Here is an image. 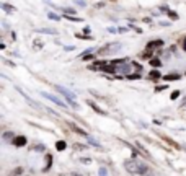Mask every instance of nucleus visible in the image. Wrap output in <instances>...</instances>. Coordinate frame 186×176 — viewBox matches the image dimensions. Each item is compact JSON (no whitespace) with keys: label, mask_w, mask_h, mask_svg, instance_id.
<instances>
[{"label":"nucleus","mask_w":186,"mask_h":176,"mask_svg":"<svg viewBox=\"0 0 186 176\" xmlns=\"http://www.w3.org/2000/svg\"><path fill=\"white\" fill-rule=\"evenodd\" d=\"M124 168H126L127 173L131 174H144L145 171H147V165L142 162H139V160H126L124 162Z\"/></svg>","instance_id":"nucleus-1"},{"label":"nucleus","mask_w":186,"mask_h":176,"mask_svg":"<svg viewBox=\"0 0 186 176\" xmlns=\"http://www.w3.org/2000/svg\"><path fill=\"white\" fill-rule=\"evenodd\" d=\"M41 95H43V96H44V98H47V99H51V101H52V103H56V105H59V106H62V108H64V106H66V103H64V101H60V99H59L57 96H54V95H49V93H41Z\"/></svg>","instance_id":"nucleus-2"},{"label":"nucleus","mask_w":186,"mask_h":176,"mask_svg":"<svg viewBox=\"0 0 186 176\" xmlns=\"http://www.w3.org/2000/svg\"><path fill=\"white\" fill-rule=\"evenodd\" d=\"M13 145L15 147H25L26 145V137L25 135H17L13 139Z\"/></svg>","instance_id":"nucleus-3"},{"label":"nucleus","mask_w":186,"mask_h":176,"mask_svg":"<svg viewBox=\"0 0 186 176\" xmlns=\"http://www.w3.org/2000/svg\"><path fill=\"white\" fill-rule=\"evenodd\" d=\"M163 46V41L162 39H157V41H150L145 46V49H149V51H153V49H157V47H162Z\"/></svg>","instance_id":"nucleus-4"},{"label":"nucleus","mask_w":186,"mask_h":176,"mask_svg":"<svg viewBox=\"0 0 186 176\" xmlns=\"http://www.w3.org/2000/svg\"><path fill=\"white\" fill-rule=\"evenodd\" d=\"M56 90H57L59 93H62L64 96H69V98H75V95L72 93L70 90H66V88H64V86H59V85H57V86H56Z\"/></svg>","instance_id":"nucleus-5"},{"label":"nucleus","mask_w":186,"mask_h":176,"mask_svg":"<svg viewBox=\"0 0 186 176\" xmlns=\"http://www.w3.org/2000/svg\"><path fill=\"white\" fill-rule=\"evenodd\" d=\"M104 65H106V61H96V62H93L90 65V69L91 70H101Z\"/></svg>","instance_id":"nucleus-6"},{"label":"nucleus","mask_w":186,"mask_h":176,"mask_svg":"<svg viewBox=\"0 0 186 176\" xmlns=\"http://www.w3.org/2000/svg\"><path fill=\"white\" fill-rule=\"evenodd\" d=\"M101 70L106 72V74H116V72H118V67H114V64H111V65H108V64H106Z\"/></svg>","instance_id":"nucleus-7"},{"label":"nucleus","mask_w":186,"mask_h":176,"mask_svg":"<svg viewBox=\"0 0 186 176\" xmlns=\"http://www.w3.org/2000/svg\"><path fill=\"white\" fill-rule=\"evenodd\" d=\"M70 127H72V130H75V132H77V134H80V135H83V137H88V134H87V132H85L83 129H80V127H79V126H75V124H74V122H70Z\"/></svg>","instance_id":"nucleus-8"},{"label":"nucleus","mask_w":186,"mask_h":176,"mask_svg":"<svg viewBox=\"0 0 186 176\" xmlns=\"http://www.w3.org/2000/svg\"><path fill=\"white\" fill-rule=\"evenodd\" d=\"M162 137H163V140H165V142H168L170 145H173V147H175L176 150H181V149H183V147H181L180 143H176L175 140H172V139H170V137H165V135H162Z\"/></svg>","instance_id":"nucleus-9"},{"label":"nucleus","mask_w":186,"mask_h":176,"mask_svg":"<svg viewBox=\"0 0 186 176\" xmlns=\"http://www.w3.org/2000/svg\"><path fill=\"white\" fill-rule=\"evenodd\" d=\"M87 105H88V106H91V108H93V111H96L98 114H104V111H103V109H100V108L96 106V103H93L91 99H88V101H87Z\"/></svg>","instance_id":"nucleus-10"},{"label":"nucleus","mask_w":186,"mask_h":176,"mask_svg":"<svg viewBox=\"0 0 186 176\" xmlns=\"http://www.w3.org/2000/svg\"><path fill=\"white\" fill-rule=\"evenodd\" d=\"M149 78H150V80H159V78H162V74H160L159 70H150Z\"/></svg>","instance_id":"nucleus-11"},{"label":"nucleus","mask_w":186,"mask_h":176,"mask_svg":"<svg viewBox=\"0 0 186 176\" xmlns=\"http://www.w3.org/2000/svg\"><path fill=\"white\" fill-rule=\"evenodd\" d=\"M56 149H57L59 152H64V150L67 149V143L64 142V140H57V142H56Z\"/></svg>","instance_id":"nucleus-12"},{"label":"nucleus","mask_w":186,"mask_h":176,"mask_svg":"<svg viewBox=\"0 0 186 176\" xmlns=\"http://www.w3.org/2000/svg\"><path fill=\"white\" fill-rule=\"evenodd\" d=\"M52 160H54V158H52V155H46V166L43 168L44 171H47V170L51 168V165H52Z\"/></svg>","instance_id":"nucleus-13"},{"label":"nucleus","mask_w":186,"mask_h":176,"mask_svg":"<svg viewBox=\"0 0 186 176\" xmlns=\"http://www.w3.org/2000/svg\"><path fill=\"white\" fill-rule=\"evenodd\" d=\"M163 80H167V82H172V80H180V75L178 74H168V75H165Z\"/></svg>","instance_id":"nucleus-14"},{"label":"nucleus","mask_w":186,"mask_h":176,"mask_svg":"<svg viewBox=\"0 0 186 176\" xmlns=\"http://www.w3.org/2000/svg\"><path fill=\"white\" fill-rule=\"evenodd\" d=\"M0 7H2L7 13H13L15 11V7H10V5H7V3H0Z\"/></svg>","instance_id":"nucleus-15"},{"label":"nucleus","mask_w":186,"mask_h":176,"mask_svg":"<svg viewBox=\"0 0 186 176\" xmlns=\"http://www.w3.org/2000/svg\"><path fill=\"white\" fill-rule=\"evenodd\" d=\"M168 17H170V20H173V21H176V20L180 18V17H178V13H176V11H173V10H168Z\"/></svg>","instance_id":"nucleus-16"},{"label":"nucleus","mask_w":186,"mask_h":176,"mask_svg":"<svg viewBox=\"0 0 186 176\" xmlns=\"http://www.w3.org/2000/svg\"><path fill=\"white\" fill-rule=\"evenodd\" d=\"M142 59H149L150 61V57H152V51H149V49H145L144 52H142V55H140Z\"/></svg>","instance_id":"nucleus-17"},{"label":"nucleus","mask_w":186,"mask_h":176,"mask_svg":"<svg viewBox=\"0 0 186 176\" xmlns=\"http://www.w3.org/2000/svg\"><path fill=\"white\" fill-rule=\"evenodd\" d=\"M150 65H152V67H160L162 62L159 61V59H150Z\"/></svg>","instance_id":"nucleus-18"},{"label":"nucleus","mask_w":186,"mask_h":176,"mask_svg":"<svg viewBox=\"0 0 186 176\" xmlns=\"http://www.w3.org/2000/svg\"><path fill=\"white\" fill-rule=\"evenodd\" d=\"M23 173V168H15L13 171H11V174L13 176H18V174H21Z\"/></svg>","instance_id":"nucleus-19"},{"label":"nucleus","mask_w":186,"mask_h":176,"mask_svg":"<svg viewBox=\"0 0 186 176\" xmlns=\"http://www.w3.org/2000/svg\"><path fill=\"white\" fill-rule=\"evenodd\" d=\"M47 17H49L51 20H56V21H59V20H60V17H57V15L52 13V11H49V15H47Z\"/></svg>","instance_id":"nucleus-20"},{"label":"nucleus","mask_w":186,"mask_h":176,"mask_svg":"<svg viewBox=\"0 0 186 176\" xmlns=\"http://www.w3.org/2000/svg\"><path fill=\"white\" fill-rule=\"evenodd\" d=\"M127 78H129V80H139V78H140V75H137V74H129V75H127Z\"/></svg>","instance_id":"nucleus-21"},{"label":"nucleus","mask_w":186,"mask_h":176,"mask_svg":"<svg viewBox=\"0 0 186 176\" xmlns=\"http://www.w3.org/2000/svg\"><path fill=\"white\" fill-rule=\"evenodd\" d=\"M75 38H80V39H90V36H85V34L77 33V34H75Z\"/></svg>","instance_id":"nucleus-22"},{"label":"nucleus","mask_w":186,"mask_h":176,"mask_svg":"<svg viewBox=\"0 0 186 176\" xmlns=\"http://www.w3.org/2000/svg\"><path fill=\"white\" fill-rule=\"evenodd\" d=\"M83 61H95V55H83Z\"/></svg>","instance_id":"nucleus-23"},{"label":"nucleus","mask_w":186,"mask_h":176,"mask_svg":"<svg viewBox=\"0 0 186 176\" xmlns=\"http://www.w3.org/2000/svg\"><path fill=\"white\" fill-rule=\"evenodd\" d=\"M178 96H180V91H178V90H175V91H173V93H172V99H176Z\"/></svg>","instance_id":"nucleus-24"},{"label":"nucleus","mask_w":186,"mask_h":176,"mask_svg":"<svg viewBox=\"0 0 186 176\" xmlns=\"http://www.w3.org/2000/svg\"><path fill=\"white\" fill-rule=\"evenodd\" d=\"M88 142H90V143H91V145H95V147H100V143H98V142H96V140H93V139H91V137H88Z\"/></svg>","instance_id":"nucleus-25"},{"label":"nucleus","mask_w":186,"mask_h":176,"mask_svg":"<svg viewBox=\"0 0 186 176\" xmlns=\"http://www.w3.org/2000/svg\"><path fill=\"white\" fill-rule=\"evenodd\" d=\"M67 20H70V21H82V18H75V17H66Z\"/></svg>","instance_id":"nucleus-26"},{"label":"nucleus","mask_w":186,"mask_h":176,"mask_svg":"<svg viewBox=\"0 0 186 176\" xmlns=\"http://www.w3.org/2000/svg\"><path fill=\"white\" fill-rule=\"evenodd\" d=\"M100 176H106V170L104 168H100Z\"/></svg>","instance_id":"nucleus-27"},{"label":"nucleus","mask_w":186,"mask_h":176,"mask_svg":"<svg viewBox=\"0 0 186 176\" xmlns=\"http://www.w3.org/2000/svg\"><path fill=\"white\" fill-rule=\"evenodd\" d=\"M181 46H183V51H186V36L183 38V41H181Z\"/></svg>","instance_id":"nucleus-28"},{"label":"nucleus","mask_w":186,"mask_h":176,"mask_svg":"<svg viewBox=\"0 0 186 176\" xmlns=\"http://www.w3.org/2000/svg\"><path fill=\"white\" fill-rule=\"evenodd\" d=\"M64 11H66V13H75L74 8H64Z\"/></svg>","instance_id":"nucleus-29"},{"label":"nucleus","mask_w":186,"mask_h":176,"mask_svg":"<svg viewBox=\"0 0 186 176\" xmlns=\"http://www.w3.org/2000/svg\"><path fill=\"white\" fill-rule=\"evenodd\" d=\"M165 88H167V86H165V85H162V86H157V88H155V90H157V91H163V90H165Z\"/></svg>","instance_id":"nucleus-30"}]
</instances>
